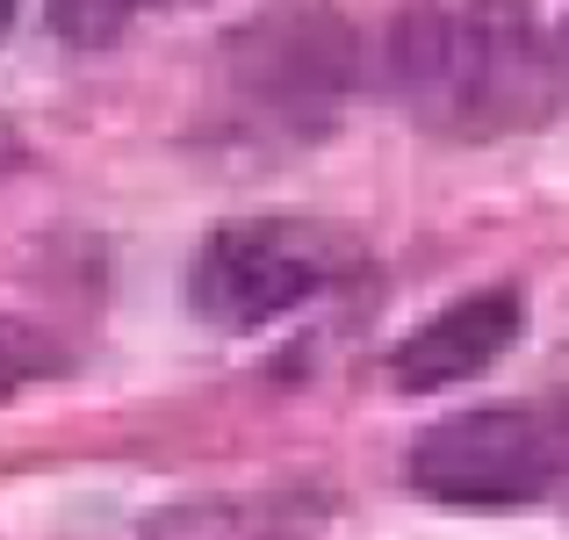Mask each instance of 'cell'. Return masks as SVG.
I'll return each mask as SVG.
<instances>
[{"label": "cell", "mask_w": 569, "mask_h": 540, "mask_svg": "<svg viewBox=\"0 0 569 540\" xmlns=\"http://www.w3.org/2000/svg\"><path fill=\"white\" fill-rule=\"evenodd\" d=\"M397 94L455 138L533 130L569 109V22L418 14L397 29Z\"/></svg>", "instance_id": "6da1fadb"}, {"label": "cell", "mask_w": 569, "mask_h": 540, "mask_svg": "<svg viewBox=\"0 0 569 540\" xmlns=\"http://www.w3.org/2000/svg\"><path fill=\"white\" fill-rule=\"evenodd\" d=\"M411 490L440 504H533L548 490L569 483V389L548 397H505V403H476L455 411L411 447L403 461Z\"/></svg>", "instance_id": "7a4b0ae2"}, {"label": "cell", "mask_w": 569, "mask_h": 540, "mask_svg": "<svg viewBox=\"0 0 569 540\" xmlns=\"http://www.w3.org/2000/svg\"><path fill=\"white\" fill-rule=\"evenodd\" d=\"M347 267V238L310 217H238L202 238L188 267V303L217 332H260V324L310 310Z\"/></svg>", "instance_id": "3957f363"}, {"label": "cell", "mask_w": 569, "mask_h": 540, "mask_svg": "<svg viewBox=\"0 0 569 540\" xmlns=\"http://www.w3.org/2000/svg\"><path fill=\"white\" fill-rule=\"evenodd\" d=\"M231 66L252 94H267L281 116L289 109H325L353 72V43L325 8H281L267 22H252L231 43Z\"/></svg>", "instance_id": "277c9868"}, {"label": "cell", "mask_w": 569, "mask_h": 540, "mask_svg": "<svg viewBox=\"0 0 569 540\" xmlns=\"http://www.w3.org/2000/svg\"><path fill=\"white\" fill-rule=\"evenodd\" d=\"M519 332H527V303H519V289L461 296V303H447L440 318H426L397 353H389V374H397V389L476 382L483 368H498V360L512 353Z\"/></svg>", "instance_id": "5b68a950"}, {"label": "cell", "mask_w": 569, "mask_h": 540, "mask_svg": "<svg viewBox=\"0 0 569 540\" xmlns=\"http://www.w3.org/2000/svg\"><path fill=\"white\" fill-rule=\"evenodd\" d=\"M58 368H66V353H58L51 332H37V324H22V318H0V397L43 382V374H58Z\"/></svg>", "instance_id": "8992f818"}, {"label": "cell", "mask_w": 569, "mask_h": 540, "mask_svg": "<svg viewBox=\"0 0 569 540\" xmlns=\"http://www.w3.org/2000/svg\"><path fill=\"white\" fill-rule=\"evenodd\" d=\"M130 14H144V0H51V29L72 43H109L123 37Z\"/></svg>", "instance_id": "52a82bcc"}, {"label": "cell", "mask_w": 569, "mask_h": 540, "mask_svg": "<svg viewBox=\"0 0 569 540\" xmlns=\"http://www.w3.org/2000/svg\"><path fill=\"white\" fill-rule=\"evenodd\" d=\"M8 22H14V0H0V37H8Z\"/></svg>", "instance_id": "ba28073f"}, {"label": "cell", "mask_w": 569, "mask_h": 540, "mask_svg": "<svg viewBox=\"0 0 569 540\" xmlns=\"http://www.w3.org/2000/svg\"><path fill=\"white\" fill-rule=\"evenodd\" d=\"M144 8H181V0H144Z\"/></svg>", "instance_id": "9c48e42d"}]
</instances>
